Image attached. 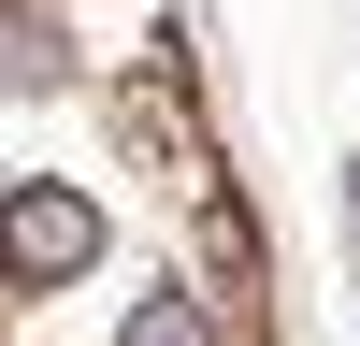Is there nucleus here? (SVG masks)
I'll return each mask as SVG.
<instances>
[{
    "mask_svg": "<svg viewBox=\"0 0 360 346\" xmlns=\"http://www.w3.org/2000/svg\"><path fill=\"white\" fill-rule=\"evenodd\" d=\"M86 245H101V217H86L72 188H29V202H15V274H29V288L86 274Z\"/></svg>",
    "mask_w": 360,
    "mask_h": 346,
    "instance_id": "obj_1",
    "label": "nucleus"
},
{
    "mask_svg": "<svg viewBox=\"0 0 360 346\" xmlns=\"http://www.w3.org/2000/svg\"><path fill=\"white\" fill-rule=\"evenodd\" d=\"M130 346H202V303H144V317H130Z\"/></svg>",
    "mask_w": 360,
    "mask_h": 346,
    "instance_id": "obj_2",
    "label": "nucleus"
}]
</instances>
